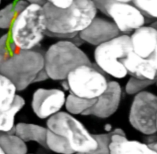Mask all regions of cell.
I'll return each mask as SVG.
<instances>
[{
	"instance_id": "2e32d148",
	"label": "cell",
	"mask_w": 157,
	"mask_h": 154,
	"mask_svg": "<svg viewBox=\"0 0 157 154\" xmlns=\"http://www.w3.org/2000/svg\"><path fill=\"white\" fill-rule=\"evenodd\" d=\"M13 131L25 142H35L45 148L47 127L35 123L20 122L15 125Z\"/></svg>"
},
{
	"instance_id": "9c48e42d",
	"label": "cell",
	"mask_w": 157,
	"mask_h": 154,
	"mask_svg": "<svg viewBox=\"0 0 157 154\" xmlns=\"http://www.w3.org/2000/svg\"><path fill=\"white\" fill-rule=\"evenodd\" d=\"M93 1L97 10L110 18L121 34L133 32L146 22V18L132 4L112 0Z\"/></svg>"
},
{
	"instance_id": "6da1fadb",
	"label": "cell",
	"mask_w": 157,
	"mask_h": 154,
	"mask_svg": "<svg viewBox=\"0 0 157 154\" xmlns=\"http://www.w3.org/2000/svg\"><path fill=\"white\" fill-rule=\"evenodd\" d=\"M47 31L45 35L64 39H73L96 16L98 10L93 0H73L65 9L47 2L42 6Z\"/></svg>"
},
{
	"instance_id": "30bf717a",
	"label": "cell",
	"mask_w": 157,
	"mask_h": 154,
	"mask_svg": "<svg viewBox=\"0 0 157 154\" xmlns=\"http://www.w3.org/2000/svg\"><path fill=\"white\" fill-rule=\"evenodd\" d=\"M66 95L60 89L39 88L33 93L31 108L40 119H48L61 111L64 106Z\"/></svg>"
},
{
	"instance_id": "484cf974",
	"label": "cell",
	"mask_w": 157,
	"mask_h": 154,
	"mask_svg": "<svg viewBox=\"0 0 157 154\" xmlns=\"http://www.w3.org/2000/svg\"><path fill=\"white\" fill-rule=\"evenodd\" d=\"M29 4H36L40 6H43L47 2V0H26Z\"/></svg>"
},
{
	"instance_id": "52a82bcc",
	"label": "cell",
	"mask_w": 157,
	"mask_h": 154,
	"mask_svg": "<svg viewBox=\"0 0 157 154\" xmlns=\"http://www.w3.org/2000/svg\"><path fill=\"white\" fill-rule=\"evenodd\" d=\"M68 91L75 96L95 100L107 89L109 81L95 64L80 65L67 75Z\"/></svg>"
},
{
	"instance_id": "5b68a950",
	"label": "cell",
	"mask_w": 157,
	"mask_h": 154,
	"mask_svg": "<svg viewBox=\"0 0 157 154\" xmlns=\"http://www.w3.org/2000/svg\"><path fill=\"white\" fill-rule=\"evenodd\" d=\"M47 128L63 137L75 153H90L98 147L93 135L74 116L60 111L47 120Z\"/></svg>"
},
{
	"instance_id": "cb8c5ba5",
	"label": "cell",
	"mask_w": 157,
	"mask_h": 154,
	"mask_svg": "<svg viewBox=\"0 0 157 154\" xmlns=\"http://www.w3.org/2000/svg\"><path fill=\"white\" fill-rule=\"evenodd\" d=\"M112 131L101 134H93L98 142V147L93 152L86 154H109V144L110 141Z\"/></svg>"
},
{
	"instance_id": "ba28073f",
	"label": "cell",
	"mask_w": 157,
	"mask_h": 154,
	"mask_svg": "<svg viewBox=\"0 0 157 154\" xmlns=\"http://www.w3.org/2000/svg\"><path fill=\"white\" fill-rule=\"evenodd\" d=\"M129 122L139 133L151 136L157 131V97L144 90L134 95L129 112Z\"/></svg>"
},
{
	"instance_id": "7a4b0ae2",
	"label": "cell",
	"mask_w": 157,
	"mask_h": 154,
	"mask_svg": "<svg viewBox=\"0 0 157 154\" xmlns=\"http://www.w3.org/2000/svg\"><path fill=\"white\" fill-rule=\"evenodd\" d=\"M46 31L42 6L28 4L13 21L10 31L12 42L18 50H33L42 42Z\"/></svg>"
},
{
	"instance_id": "ffe728a7",
	"label": "cell",
	"mask_w": 157,
	"mask_h": 154,
	"mask_svg": "<svg viewBox=\"0 0 157 154\" xmlns=\"http://www.w3.org/2000/svg\"><path fill=\"white\" fill-rule=\"evenodd\" d=\"M95 100H90L75 96L72 94L66 95L64 107L66 112L75 115H83L94 104Z\"/></svg>"
},
{
	"instance_id": "d6986e66",
	"label": "cell",
	"mask_w": 157,
	"mask_h": 154,
	"mask_svg": "<svg viewBox=\"0 0 157 154\" xmlns=\"http://www.w3.org/2000/svg\"><path fill=\"white\" fill-rule=\"evenodd\" d=\"M17 91L14 83L0 73V109L6 111L11 107L17 95Z\"/></svg>"
},
{
	"instance_id": "4fadbf2b",
	"label": "cell",
	"mask_w": 157,
	"mask_h": 154,
	"mask_svg": "<svg viewBox=\"0 0 157 154\" xmlns=\"http://www.w3.org/2000/svg\"><path fill=\"white\" fill-rule=\"evenodd\" d=\"M132 51L143 58L157 54V29L156 26H142L129 35Z\"/></svg>"
},
{
	"instance_id": "ac0fdd59",
	"label": "cell",
	"mask_w": 157,
	"mask_h": 154,
	"mask_svg": "<svg viewBox=\"0 0 157 154\" xmlns=\"http://www.w3.org/2000/svg\"><path fill=\"white\" fill-rule=\"evenodd\" d=\"M0 147L6 154H28L26 142L15 133L1 134Z\"/></svg>"
},
{
	"instance_id": "7c38bea8",
	"label": "cell",
	"mask_w": 157,
	"mask_h": 154,
	"mask_svg": "<svg viewBox=\"0 0 157 154\" xmlns=\"http://www.w3.org/2000/svg\"><path fill=\"white\" fill-rule=\"evenodd\" d=\"M120 34V31L113 21L96 16L78 35L82 42L98 46Z\"/></svg>"
},
{
	"instance_id": "8fae6325",
	"label": "cell",
	"mask_w": 157,
	"mask_h": 154,
	"mask_svg": "<svg viewBox=\"0 0 157 154\" xmlns=\"http://www.w3.org/2000/svg\"><path fill=\"white\" fill-rule=\"evenodd\" d=\"M122 88L117 81H110L105 90L95 100L93 106L83 116H92L99 119H107L118 110L122 97Z\"/></svg>"
},
{
	"instance_id": "4316f807",
	"label": "cell",
	"mask_w": 157,
	"mask_h": 154,
	"mask_svg": "<svg viewBox=\"0 0 157 154\" xmlns=\"http://www.w3.org/2000/svg\"><path fill=\"white\" fill-rule=\"evenodd\" d=\"M104 131H105V133H110L113 130V128H112V125L110 124V123H106L104 125Z\"/></svg>"
},
{
	"instance_id": "9a60e30c",
	"label": "cell",
	"mask_w": 157,
	"mask_h": 154,
	"mask_svg": "<svg viewBox=\"0 0 157 154\" xmlns=\"http://www.w3.org/2000/svg\"><path fill=\"white\" fill-rule=\"evenodd\" d=\"M128 75L137 78L156 80L157 54L143 58L131 51L123 61Z\"/></svg>"
},
{
	"instance_id": "8992f818",
	"label": "cell",
	"mask_w": 157,
	"mask_h": 154,
	"mask_svg": "<svg viewBox=\"0 0 157 154\" xmlns=\"http://www.w3.org/2000/svg\"><path fill=\"white\" fill-rule=\"evenodd\" d=\"M131 51L129 35L121 34L96 46L94 64L104 73L115 79H123L128 75L123 61Z\"/></svg>"
},
{
	"instance_id": "3957f363",
	"label": "cell",
	"mask_w": 157,
	"mask_h": 154,
	"mask_svg": "<svg viewBox=\"0 0 157 154\" xmlns=\"http://www.w3.org/2000/svg\"><path fill=\"white\" fill-rule=\"evenodd\" d=\"M14 52L0 62V73L9 78L21 91L37 83L39 74L44 70V54L33 50Z\"/></svg>"
},
{
	"instance_id": "d4e9b609",
	"label": "cell",
	"mask_w": 157,
	"mask_h": 154,
	"mask_svg": "<svg viewBox=\"0 0 157 154\" xmlns=\"http://www.w3.org/2000/svg\"><path fill=\"white\" fill-rule=\"evenodd\" d=\"M47 2L51 3L56 7L65 9L72 4L73 0H47Z\"/></svg>"
},
{
	"instance_id": "44dd1931",
	"label": "cell",
	"mask_w": 157,
	"mask_h": 154,
	"mask_svg": "<svg viewBox=\"0 0 157 154\" xmlns=\"http://www.w3.org/2000/svg\"><path fill=\"white\" fill-rule=\"evenodd\" d=\"M45 148L58 154H74L67 142L61 136L47 129Z\"/></svg>"
},
{
	"instance_id": "83f0119b",
	"label": "cell",
	"mask_w": 157,
	"mask_h": 154,
	"mask_svg": "<svg viewBox=\"0 0 157 154\" xmlns=\"http://www.w3.org/2000/svg\"><path fill=\"white\" fill-rule=\"evenodd\" d=\"M114 1L117 2H124V3H129L130 2H132V0H112Z\"/></svg>"
},
{
	"instance_id": "5bb4252c",
	"label": "cell",
	"mask_w": 157,
	"mask_h": 154,
	"mask_svg": "<svg viewBox=\"0 0 157 154\" xmlns=\"http://www.w3.org/2000/svg\"><path fill=\"white\" fill-rule=\"evenodd\" d=\"M109 151V154H157V151L147 143L128 139L124 131L120 128L112 131Z\"/></svg>"
},
{
	"instance_id": "f1b7e54d",
	"label": "cell",
	"mask_w": 157,
	"mask_h": 154,
	"mask_svg": "<svg viewBox=\"0 0 157 154\" xmlns=\"http://www.w3.org/2000/svg\"><path fill=\"white\" fill-rule=\"evenodd\" d=\"M0 154H6V153H4V152L2 150V149L1 148V147H0Z\"/></svg>"
},
{
	"instance_id": "e0dca14e",
	"label": "cell",
	"mask_w": 157,
	"mask_h": 154,
	"mask_svg": "<svg viewBox=\"0 0 157 154\" xmlns=\"http://www.w3.org/2000/svg\"><path fill=\"white\" fill-rule=\"evenodd\" d=\"M25 105V99L17 95L11 107L7 110L0 109V132L10 133L14 130L15 117Z\"/></svg>"
},
{
	"instance_id": "603a6c76",
	"label": "cell",
	"mask_w": 157,
	"mask_h": 154,
	"mask_svg": "<svg viewBox=\"0 0 157 154\" xmlns=\"http://www.w3.org/2000/svg\"><path fill=\"white\" fill-rule=\"evenodd\" d=\"M133 5L149 19L157 17V0H132Z\"/></svg>"
},
{
	"instance_id": "4dcf8cb0",
	"label": "cell",
	"mask_w": 157,
	"mask_h": 154,
	"mask_svg": "<svg viewBox=\"0 0 157 154\" xmlns=\"http://www.w3.org/2000/svg\"><path fill=\"white\" fill-rule=\"evenodd\" d=\"M0 2H1V0H0Z\"/></svg>"
},
{
	"instance_id": "277c9868",
	"label": "cell",
	"mask_w": 157,
	"mask_h": 154,
	"mask_svg": "<svg viewBox=\"0 0 157 154\" xmlns=\"http://www.w3.org/2000/svg\"><path fill=\"white\" fill-rule=\"evenodd\" d=\"M44 56V69L49 79L54 81L64 80L77 67L92 64L86 54L70 40H61L52 44Z\"/></svg>"
},
{
	"instance_id": "f546056e",
	"label": "cell",
	"mask_w": 157,
	"mask_h": 154,
	"mask_svg": "<svg viewBox=\"0 0 157 154\" xmlns=\"http://www.w3.org/2000/svg\"><path fill=\"white\" fill-rule=\"evenodd\" d=\"M74 154H86V153H75Z\"/></svg>"
},
{
	"instance_id": "7402d4cb",
	"label": "cell",
	"mask_w": 157,
	"mask_h": 154,
	"mask_svg": "<svg viewBox=\"0 0 157 154\" xmlns=\"http://www.w3.org/2000/svg\"><path fill=\"white\" fill-rule=\"evenodd\" d=\"M155 81L144 79L131 76L127 81L124 90L127 94L135 95L142 91L146 90V89L155 83Z\"/></svg>"
}]
</instances>
